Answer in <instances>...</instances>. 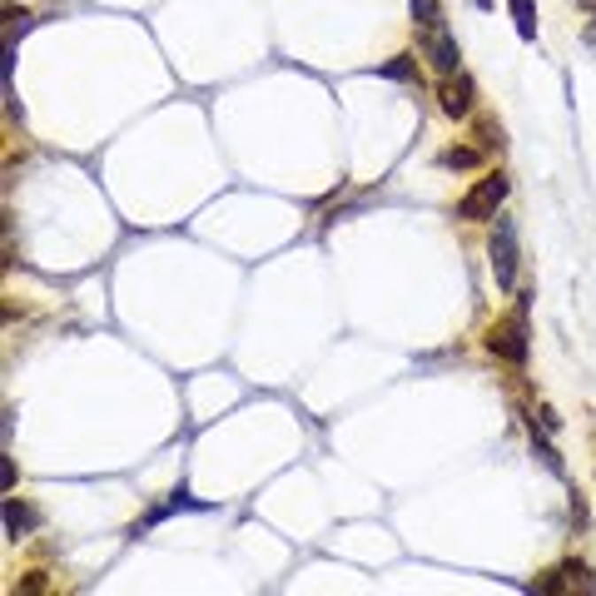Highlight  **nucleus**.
Here are the masks:
<instances>
[{"instance_id": "7", "label": "nucleus", "mask_w": 596, "mask_h": 596, "mask_svg": "<svg viewBox=\"0 0 596 596\" xmlns=\"http://www.w3.org/2000/svg\"><path fill=\"white\" fill-rule=\"evenodd\" d=\"M169 512H204V502H194V497H190V492H184V487H179V492H174V497H169L165 507H154V512H150V517H144V527H154V522H165V517H169Z\"/></svg>"}, {"instance_id": "13", "label": "nucleus", "mask_w": 596, "mask_h": 596, "mask_svg": "<svg viewBox=\"0 0 596 596\" xmlns=\"http://www.w3.org/2000/svg\"><path fill=\"white\" fill-rule=\"evenodd\" d=\"M532 447H537V457H542L546 468H552V472H561V457H557V453H552V447H546V443H542V437H537V432H532Z\"/></svg>"}, {"instance_id": "17", "label": "nucleus", "mask_w": 596, "mask_h": 596, "mask_svg": "<svg viewBox=\"0 0 596 596\" xmlns=\"http://www.w3.org/2000/svg\"><path fill=\"white\" fill-rule=\"evenodd\" d=\"M472 5H477V11H492V0H472Z\"/></svg>"}, {"instance_id": "2", "label": "nucleus", "mask_w": 596, "mask_h": 596, "mask_svg": "<svg viewBox=\"0 0 596 596\" xmlns=\"http://www.w3.org/2000/svg\"><path fill=\"white\" fill-rule=\"evenodd\" d=\"M492 279L497 289H517V224L497 214V234H492Z\"/></svg>"}, {"instance_id": "8", "label": "nucleus", "mask_w": 596, "mask_h": 596, "mask_svg": "<svg viewBox=\"0 0 596 596\" xmlns=\"http://www.w3.org/2000/svg\"><path fill=\"white\" fill-rule=\"evenodd\" d=\"M437 165H443V169H477V165H483V150L457 144V150H443V154H437Z\"/></svg>"}, {"instance_id": "12", "label": "nucleus", "mask_w": 596, "mask_h": 596, "mask_svg": "<svg viewBox=\"0 0 596 596\" xmlns=\"http://www.w3.org/2000/svg\"><path fill=\"white\" fill-rule=\"evenodd\" d=\"M383 75H388V80H418V65L407 60V55H398V60L383 65Z\"/></svg>"}, {"instance_id": "14", "label": "nucleus", "mask_w": 596, "mask_h": 596, "mask_svg": "<svg viewBox=\"0 0 596 596\" xmlns=\"http://www.w3.org/2000/svg\"><path fill=\"white\" fill-rule=\"evenodd\" d=\"M483 144H487V150H492V144H502V129H497V125H483Z\"/></svg>"}, {"instance_id": "9", "label": "nucleus", "mask_w": 596, "mask_h": 596, "mask_svg": "<svg viewBox=\"0 0 596 596\" xmlns=\"http://www.w3.org/2000/svg\"><path fill=\"white\" fill-rule=\"evenodd\" d=\"M30 527H35V512H30V507H20V502L11 497V502H5V532H11V537H20V532H30Z\"/></svg>"}, {"instance_id": "1", "label": "nucleus", "mask_w": 596, "mask_h": 596, "mask_svg": "<svg viewBox=\"0 0 596 596\" xmlns=\"http://www.w3.org/2000/svg\"><path fill=\"white\" fill-rule=\"evenodd\" d=\"M487 348L507 363H527V298L517 304V313L502 318L492 333H487Z\"/></svg>"}, {"instance_id": "4", "label": "nucleus", "mask_w": 596, "mask_h": 596, "mask_svg": "<svg viewBox=\"0 0 596 596\" xmlns=\"http://www.w3.org/2000/svg\"><path fill=\"white\" fill-rule=\"evenodd\" d=\"M422 55L432 60V70H437V75H457V60H462V50H457V40L447 35L443 26L422 30Z\"/></svg>"}, {"instance_id": "5", "label": "nucleus", "mask_w": 596, "mask_h": 596, "mask_svg": "<svg viewBox=\"0 0 596 596\" xmlns=\"http://www.w3.org/2000/svg\"><path fill=\"white\" fill-rule=\"evenodd\" d=\"M437 100H443V114H453V120H462V114H472V100H477V89H472L468 75H447L443 89H437Z\"/></svg>"}, {"instance_id": "10", "label": "nucleus", "mask_w": 596, "mask_h": 596, "mask_svg": "<svg viewBox=\"0 0 596 596\" xmlns=\"http://www.w3.org/2000/svg\"><path fill=\"white\" fill-rule=\"evenodd\" d=\"M512 15H517V35L522 40H537V11H532V0H507Z\"/></svg>"}, {"instance_id": "16", "label": "nucleus", "mask_w": 596, "mask_h": 596, "mask_svg": "<svg viewBox=\"0 0 596 596\" xmlns=\"http://www.w3.org/2000/svg\"><path fill=\"white\" fill-rule=\"evenodd\" d=\"M577 5H582V11H586V15H592V20H596V0H577Z\"/></svg>"}, {"instance_id": "15", "label": "nucleus", "mask_w": 596, "mask_h": 596, "mask_svg": "<svg viewBox=\"0 0 596 596\" xmlns=\"http://www.w3.org/2000/svg\"><path fill=\"white\" fill-rule=\"evenodd\" d=\"M571 517H577V527H586V502L582 497H571Z\"/></svg>"}, {"instance_id": "11", "label": "nucleus", "mask_w": 596, "mask_h": 596, "mask_svg": "<svg viewBox=\"0 0 596 596\" xmlns=\"http://www.w3.org/2000/svg\"><path fill=\"white\" fill-rule=\"evenodd\" d=\"M407 11H413V20H418L422 30L443 26V11H437V0H407Z\"/></svg>"}, {"instance_id": "3", "label": "nucleus", "mask_w": 596, "mask_h": 596, "mask_svg": "<svg viewBox=\"0 0 596 596\" xmlns=\"http://www.w3.org/2000/svg\"><path fill=\"white\" fill-rule=\"evenodd\" d=\"M502 199H507V179H502V174H487L477 190L462 194V204H457V219H497Z\"/></svg>"}, {"instance_id": "6", "label": "nucleus", "mask_w": 596, "mask_h": 596, "mask_svg": "<svg viewBox=\"0 0 596 596\" xmlns=\"http://www.w3.org/2000/svg\"><path fill=\"white\" fill-rule=\"evenodd\" d=\"M561 577H571V586H582V592H596V582H592V571L582 567V561H567L561 567ZM567 582H537V592H561Z\"/></svg>"}]
</instances>
